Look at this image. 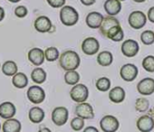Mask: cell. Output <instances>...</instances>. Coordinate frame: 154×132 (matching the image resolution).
<instances>
[{"instance_id": "obj_1", "label": "cell", "mask_w": 154, "mask_h": 132, "mask_svg": "<svg viewBox=\"0 0 154 132\" xmlns=\"http://www.w3.org/2000/svg\"><path fill=\"white\" fill-rule=\"evenodd\" d=\"M59 63L61 67L68 72V71H75L80 66L81 59L79 54L74 51H65L59 57Z\"/></svg>"}, {"instance_id": "obj_2", "label": "cell", "mask_w": 154, "mask_h": 132, "mask_svg": "<svg viewBox=\"0 0 154 132\" xmlns=\"http://www.w3.org/2000/svg\"><path fill=\"white\" fill-rule=\"evenodd\" d=\"M60 20L66 26H72L79 20V14L75 8L70 6H64L60 11Z\"/></svg>"}, {"instance_id": "obj_3", "label": "cell", "mask_w": 154, "mask_h": 132, "mask_svg": "<svg viewBox=\"0 0 154 132\" xmlns=\"http://www.w3.org/2000/svg\"><path fill=\"white\" fill-rule=\"evenodd\" d=\"M70 96L71 99L77 103L85 102L89 97V90L85 84L78 83L72 88L70 91Z\"/></svg>"}, {"instance_id": "obj_4", "label": "cell", "mask_w": 154, "mask_h": 132, "mask_svg": "<svg viewBox=\"0 0 154 132\" xmlns=\"http://www.w3.org/2000/svg\"><path fill=\"white\" fill-rule=\"evenodd\" d=\"M147 18L148 17L143 12L133 11L132 13L130 14L128 22L131 28L138 30V29H141L142 27H144V26L147 23Z\"/></svg>"}, {"instance_id": "obj_5", "label": "cell", "mask_w": 154, "mask_h": 132, "mask_svg": "<svg viewBox=\"0 0 154 132\" xmlns=\"http://www.w3.org/2000/svg\"><path fill=\"white\" fill-rule=\"evenodd\" d=\"M100 127L103 132H116L119 129V120L112 115L104 116L100 121Z\"/></svg>"}, {"instance_id": "obj_6", "label": "cell", "mask_w": 154, "mask_h": 132, "mask_svg": "<svg viewBox=\"0 0 154 132\" xmlns=\"http://www.w3.org/2000/svg\"><path fill=\"white\" fill-rule=\"evenodd\" d=\"M139 74V70L137 66L132 63H126L121 68L120 75L122 79L125 82H132L134 81Z\"/></svg>"}, {"instance_id": "obj_7", "label": "cell", "mask_w": 154, "mask_h": 132, "mask_svg": "<svg viewBox=\"0 0 154 132\" xmlns=\"http://www.w3.org/2000/svg\"><path fill=\"white\" fill-rule=\"evenodd\" d=\"M27 98L34 104H40L45 99V92L43 88L37 85L31 86L27 91Z\"/></svg>"}, {"instance_id": "obj_8", "label": "cell", "mask_w": 154, "mask_h": 132, "mask_svg": "<svg viewBox=\"0 0 154 132\" xmlns=\"http://www.w3.org/2000/svg\"><path fill=\"white\" fill-rule=\"evenodd\" d=\"M68 117H69V112L65 107H57L52 112V120L58 127L66 124L68 120Z\"/></svg>"}, {"instance_id": "obj_9", "label": "cell", "mask_w": 154, "mask_h": 132, "mask_svg": "<svg viewBox=\"0 0 154 132\" xmlns=\"http://www.w3.org/2000/svg\"><path fill=\"white\" fill-rule=\"evenodd\" d=\"M122 52L126 57H134L138 54L140 51V46L138 42L132 39H128L124 41L121 47Z\"/></svg>"}, {"instance_id": "obj_10", "label": "cell", "mask_w": 154, "mask_h": 132, "mask_svg": "<svg viewBox=\"0 0 154 132\" xmlns=\"http://www.w3.org/2000/svg\"><path fill=\"white\" fill-rule=\"evenodd\" d=\"M100 49V44L94 37H88L82 43V51L86 55H94L98 52Z\"/></svg>"}, {"instance_id": "obj_11", "label": "cell", "mask_w": 154, "mask_h": 132, "mask_svg": "<svg viewBox=\"0 0 154 132\" xmlns=\"http://www.w3.org/2000/svg\"><path fill=\"white\" fill-rule=\"evenodd\" d=\"M75 114L84 119H92L94 118V111L92 105L86 102L79 103L75 107Z\"/></svg>"}, {"instance_id": "obj_12", "label": "cell", "mask_w": 154, "mask_h": 132, "mask_svg": "<svg viewBox=\"0 0 154 132\" xmlns=\"http://www.w3.org/2000/svg\"><path fill=\"white\" fill-rule=\"evenodd\" d=\"M137 91L144 96L151 95L154 92V79L144 78L137 84Z\"/></svg>"}, {"instance_id": "obj_13", "label": "cell", "mask_w": 154, "mask_h": 132, "mask_svg": "<svg viewBox=\"0 0 154 132\" xmlns=\"http://www.w3.org/2000/svg\"><path fill=\"white\" fill-rule=\"evenodd\" d=\"M137 128L140 132H150L154 128V119L149 115H144L137 120Z\"/></svg>"}, {"instance_id": "obj_14", "label": "cell", "mask_w": 154, "mask_h": 132, "mask_svg": "<svg viewBox=\"0 0 154 132\" xmlns=\"http://www.w3.org/2000/svg\"><path fill=\"white\" fill-rule=\"evenodd\" d=\"M52 27L53 25L51 20L45 16H41L35 21V28L39 33H48L51 31Z\"/></svg>"}, {"instance_id": "obj_15", "label": "cell", "mask_w": 154, "mask_h": 132, "mask_svg": "<svg viewBox=\"0 0 154 132\" xmlns=\"http://www.w3.org/2000/svg\"><path fill=\"white\" fill-rule=\"evenodd\" d=\"M45 59V52L40 48H33L28 52V60L35 66H40Z\"/></svg>"}, {"instance_id": "obj_16", "label": "cell", "mask_w": 154, "mask_h": 132, "mask_svg": "<svg viewBox=\"0 0 154 132\" xmlns=\"http://www.w3.org/2000/svg\"><path fill=\"white\" fill-rule=\"evenodd\" d=\"M103 18H104V16L101 13L91 12L87 15L85 22H86V25L88 26V27H90L92 29H97V28H100Z\"/></svg>"}, {"instance_id": "obj_17", "label": "cell", "mask_w": 154, "mask_h": 132, "mask_svg": "<svg viewBox=\"0 0 154 132\" xmlns=\"http://www.w3.org/2000/svg\"><path fill=\"white\" fill-rule=\"evenodd\" d=\"M120 26V22L118 21L117 18H115V17H113V16H106V17L103 18V23H102V25H101V26H100V28H99V29H100V33H101L103 36L107 37L108 32H109L112 27H114V26Z\"/></svg>"}, {"instance_id": "obj_18", "label": "cell", "mask_w": 154, "mask_h": 132, "mask_svg": "<svg viewBox=\"0 0 154 132\" xmlns=\"http://www.w3.org/2000/svg\"><path fill=\"white\" fill-rule=\"evenodd\" d=\"M16 112L17 109L12 102L6 101L0 104V117L2 118H13V117L16 115Z\"/></svg>"}, {"instance_id": "obj_19", "label": "cell", "mask_w": 154, "mask_h": 132, "mask_svg": "<svg viewBox=\"0 0 154 132\" xmlns=\"http://www.w3.org/2000/svg\"><path fill=\"white\" fill-rule=\"evenodd\" d=\"M104 10L111 16H117L122 10L121 1L119 0H106L104 3Z\"/></svg>"}, {"instance_id": "obj_20", "label": "cell", "mask_w": 154, "mask_h": 132, "mask_svg": "<svg viewBox=\"0 0 154 132\" xmlns=\"http://www.w3.org/2000/svg\"><path fill=\"white\" fill-rule=\"evenodd\" d=\"M125 91L123 90V88L117 86L112 88V90H110L109 92V98L111 100V101H112L113 103H121L125 99Z\"/></svg>"}, {"instance_id": "obj_21", "label": "cell", "mask_w": 154, "mask_h": 132, "mask_svg": "<svg viewBox=\"0 0 154 132\" xmlns=\"http://www.w3.org/2000/svg\"><path fill=\"white\" fill-rule=\"evenodd\" d=\"M21 128V122L16 118L7 119L2 126L3 132H20Z\"/></svg>"}, {"instance_id": "obj_22", "label": "cell", "mask_w": 154, "mask_h": 132, "mask_svg": "<svg viewBox=\"0 0 154 132\" xmlns=\"http://www.w3.org/2000/svg\"><path fill=\"white\" fill-rule=\"evenodd\" d=\"M45 111L39 107H33L32 109H30L28 113L30 121L35 124H38L42 122L45 118Z\"/></svg>"}, {"instance_id": "obj_23", "label": "cell", "mask_w": 154, "mask_h": 132, "mask_svg": "<svg viewBox=\"0 0 154 132\" xmlns=\"http://www.w3.org/2000/svg\"><path fill=\"white\" fill-rule=\"evenodd\" d=\"M123 37H124V33L121 26H116L112 27L108 32V34H107V38H109L110 40L113 42H121L123 40Z\"/></svg>"}, {"instance_id": "obj_24", "label": "cell", "mask_w": 154, "mask_h": 132, "mask_svg": "<svg viewBox=\"0 0 154 132\" xmlns=\"http://www.w3.org/2000/svg\"><path fill=\"white\" fill-rule=\"evenodd\" d=\"M12 83L17 89H24L28 84V78L25 74L17 73L16 75L13 76Z\"/></svg>"}, {"instance_id": "obj_25", "label": "cell", "mask_w": 154, "mask_h": 132, "mask_svg": "<svg viewBox=\"0 0 154 132\" xmlns=\"http://www.w3.org/2000/svg\"><path fill=\"white\" fill-rule=\"evenodd\" d=\"M112 61H113L112 53L109 51H103L97 56V62L101 66H104V67L110 66L112 63Z\"/></svg>"}, {"instance_id": "obj_26", "label": "cell", "mask_w": 154, "mask_h": 132, "mask_svg": "<svg viewBox=\"0 0 154 132\" xmlns=\"http://www.w3.org/2000/svg\"><path fill=\"white\" fill-rule=\"evenodd\" d=\"M31 79L37 84H42L46 80V73L42 68H35L31 73Z\"/></svg>"}, {"instance_id": "obj_27", "label": "cell", "mask_w": 154, "mask_h": 132, "mask_svg": "<svg viewBox=\"0 0 154 132\" xmlns=\"http://www.w3.org/2000/svg\"><path fill=\"white\" fill-rule=\"evenodd\" d=\"M2 72L7 76H14L17 74V65L13 61H7L2 66Z\"/></svg>"}, {"instance_id": "obj_28", "label": "cell", "mask_w": 154, "mask_h": 132, "mask_svg": "<svg viewBox=\"0 0 154 132\" xmlns=\"http://www.w3.org/2000/svg\"><path fill=\"white\" fill-rule=\"evenodd\" d=\"M64 81L68 85H76L80 81V74L76 71H68L64 74Z\"/></svg>"}, {"instance_id": "obj_29", "label": "cell", "mask_w": 154, "mask_h": 132, "mask_svg": "<svg viewBox=\"0 0 154 132\" xmlns=\"http://www.w3.org/2000/svg\"><path fill=\"white\" fill-rule=\"evenodd\" d=\"M96 88L100 92H107L111 88V81L107 77H102L96 82Z\"/></svg>"}, {"instance_id": "obj_30", "label": "cell", "mask_w": 154, "mask_h": 132, "mask_svg": "<svg viewBox=\"0 0 154 132\" xmlns=\"http://www.w3.org/2000/svg\"><path fill=\"white\" fill-rule=\"evenodd\" d=\"M149 108V102L146 98H139L135 102V110L139 112H146Z\"/></svg>"}, {"instance_id": "obj_31", "label": "cell", "mask_w": 154, "mask_h": 132, "mask_svg": "<svg viewBox=\"0 0 154 132\" xmlns=\"http://www.w3.org/2000/svg\"><path fill=\"white\" fill-rule=\"evenodd\" d=\"M45 56L46 61L54 62L59 58V51L56 47H48L45 51Z\"/></svg>"}, {"instance_id": "obj_32", "label": "cell", "mask_w": 154, "mask_h": 132, "mask_svg": "<svg viewBox=\"0 0 154 132\" xmlns=\"http://www.w3.org/2000/svg\"><path fill=\"white\" fill-rule=\"evenodd\" d=\"M142 67L149 73H154V56L148 55L142 61Z\"/></svg>"}, {"instance_id": "obj_33", "label": "cell", "mask_w": 154, "mask_h": 132, "mask_svg": "<svg viewBox=\"0 0 154 132\" xmlns=\"http://www.w3.org/2000/svg\"><path fill=\"white\" fill-rule=\"evenodd\" d=\"M140 41L146 45H150L154 44V32L150 30H146L142 32L140 34Z\"/></svg>"}, {"instance_id": "obj_34", "label": "cell", "mask_w": 154, "mask_h": 132, "mask_svg": "<svg viewBox=\"0 0 154 132\" xmlns=\"http://www.w3.org/2000/svg\"><path fill=\"white\" fill-rule=\"evenodd\" d=\"M85 127V119L80 118V117H76L73 118L71 121V128L74 131H80L83 129Z\"/></svg>"}, {"instance_id": "obj_35", "label": "cell", "mask_w": 154, "mask_h": 132, "mask_svg": "<svg viewBox=\"0 0 154 132\" xmlns=\"http://www.w3.org/2000/svg\"><path fill=\"white\" fill-rule=\"evenodd\" d=\"M27 13H28V10H27V8H26V7H24V6H19V7H17V8L15 9V15H16L17 17H19V18L25 17V16L27 15Z\"/></svg>"}, {"instance_id": "obj_36", "label": "cell", "mask_w": 154, "mask_h": 132, "mask_svg": "<svg viewBox=\"0 0 154 132\" xmlns=\"http://www.w3.org/2000/svg\"><path fill=\"white\" fill-rule=\"evenodd\" d=\"M49 6H51L54 8H63L65 5V0H46Z\"/></svg>"}, {"instance_id": "obj_37", "label": "cell", "mask_w": 154, "mask_h": 132, "mask_svg": "<svg viewBox=\"0 0 154 132\" xmlns=\"http://www.w3.org/2000/svg\"><path fill=\"white\" fill-rule=\"evenodd\" d=\"M147 17H148V20H149L151 23H154V7H152L149 9Z\"/></svg>"}, {"instance_id": "obj_38", "label": "cell", "mask_w": 154, "mask_h": 132, "mask_svg": "<svg viewBox=\"0 0 154 132\" xmlns=\"http://www.w3.org/2000/svg\"><path fill=\"white\" fill-rule=\"evenodd\" d=\"M80 1H81V3H82L84 6L89 7V6L94 5V4L96 2V0H80Z\"/></svg>"}, {"instance_id": "obj_39", "label": "cell", "mask_w": 154, "mask_h": 132, "mask_svg": "<svg viewBox=\"0 0 154 132\" xmlns=\"http://www.w3.org/2000/svg\"><path fill=\"white\" fill-rule=\"evenodd\" d=\"M84 132H99V130L95 128V127H93V126H90V127H87L85 128Z\"/></svg>"}, {"instance_id": "obj_40", "label": "cell", "mask_w": 154, "mask_h": 132, "mask_svg": "<svg viewBox=\"0 0 154 132\" xmlns=\"http://www.w3.org/2000/svg\"><path fill=\"white\" fill-rule=\"evenodd\" d=\"M5 18V9L0 7V22Z\"/></svg>"}, {"instance_id": "obj_41", "label": "cell", "mask_w": 154, "mask_h": 132, "mask_svg": "<svg viewBox=\"0 0 154 132\" xmlns=\"http://www.w3.org/2000/svg\"><path fill=\"white\" fill-rule=\"evenodd\" d=\"M38 132H52L51 131V129L50 128H40L39 130H38Z\"/></svg>"}, {"instance_id": "obj_42", "label": "cell", "mask_w": 154, "mask_h": 132, "mask_svg": "<svg viewBox=\"0 0 154 132\" xmlns=\"http://www.w3.org/2000/svg\"><path fill=\"white\" fill-rule=\"evenodd\" d=\"M134 2H136V3H143V2H145L146 0H133Z\"/></svg>"}, {"instance_id": "obj_43", "label": "cell", "mask_w": 154, "mask_h": 132, "mask_svg": "<svg viewBox=\"0 0 154 132\" xmlns=\"http://www.w3.org/2000/svg\"><path fill=\"white\" fill-rule=\"evenodd\" d=\"M8 1L11 2V3H17V2L21 1V0H8Z\"/></svg>"}, {"instance_id": "obj_44", "label": "cell", "mask_w": 154, "mask_h": 132, "mask_svg": "<svg viewBox=\"0 0 154 132\" xmlns=\"http://www.w3.org/2000/svg\"><path fill=\"white\" fill-rule=\"evenodd\" d=\"M119 1H125V0H119Z\"/></svg>"}, {"instance_id": "obj_45", "label": "cell", "mask_w": 154, "mask_h": 132, "mask_svg": "<svg viewBox=\"0 0 154 132\" xmlns=\"http://www.w3.org/2000/svg\"><path fill=\"white\" fill-rule=\"evenodd\" d=\"M0 129H1V124H0Z\"/></svg>"}]
</instances>
